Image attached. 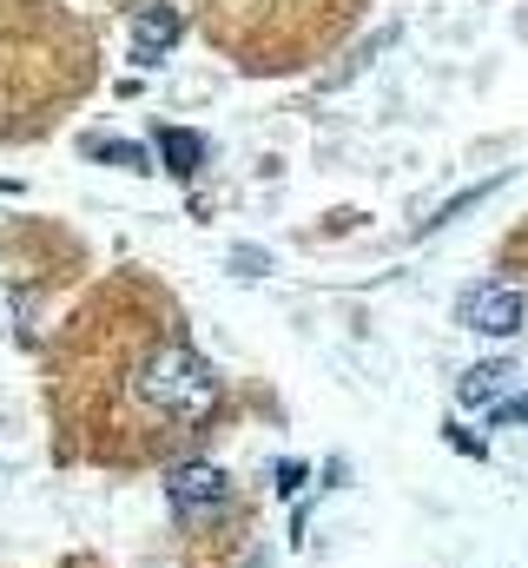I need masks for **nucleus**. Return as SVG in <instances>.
<instances>
[{
  "instance_id": "2",
  "label": "nucleus",
  "mask_w": 528,
  "mask_h": 568,
  "mask_svg": "<svg viewBox=\"0 0 528 568\" xmlns=\"http://www.w3.org/2000/svg\"><path fill=\"white\" fill-rule=\"evenodd\" d=\"M165 503H172L179 523H205V516H219L232 503V476L219 463H179L165 476Z\"/></svg>"
},
{
  "instance_id": "8",
  "label": "nucleus",
  "mask_w": 528,
  "mask_h": 568,
  "mask_svg": "<svg viewBox=\"0 0 528 568\" xmlns=\"http://www.w3.org/2000/svg\"><path fill=\"white\" fill-rule=\"evenodd\" d=\"M297 483H304V463H291V456H284V463H271V489H277V496H291Z\"/></svg>"
},
{
  "instance_id": "3",
  "label": "nucleus",
  "mask_w": 528,
  "mask_h": 568,
  "mask_svg": "<svg viewBox=\"0 0 528 568\" xmlns=\"http://www.w3.org/2000/svg\"><path fill=\"white\" fill-rule=\"evenodd\" d=\"M522 317H528V304H522L516 284H469L456 297V324L476 331V337H516Z\"/></svg>"
},
{
  "instance_id": "9",
  "label": "nucleus",
  "mask_w": 528,
  "mask_h": 568,
  "mask_svg": "<svg viewBox=\"0 0 528 568\" xmlns=\"http://www.w3.org/2000/svg\"><path fill=\"white\" fill-rule=\"evenodd\" d=\"M496 424H502V429L528 424V390H522V397H502V404H496Z\"/></svg>"
},
{
  "instance_id": "5",
  "label": "nucleus",
  "mask_w": 528,
  "mask_h": 568,
  "mask_svg": "<svg viewBox=\"0 0 528 568\" xmlns=\"http://www.w3.org/2000/svg\"><path fill=\"white\" fill-rule=\"evenodd\" d=\"M509 384H516V364H509V357L469 364V371H463V384H456V404H463V410H496V404L509 397Z\"/></svg>"
},
{
  "instance_id": "7",
  "label": "nucleus",
  "mask_w": 528,
  "mask_h": 568,
  "mask_svg": "<svg viewBox=\"0 0 528 568\" xmlns=\"http://www.w3.org/2000/svg\"><path fill=\"white\" fill-rule=\"evenodd\" d=\"M93 159H106V165H120V172H152V152L139 140H87Z\"/></svg>"
},
{
  "instance_id": "4",
  "label": "nucleus",
  "mask_w": 528,
  "mask_h": 568,
  "mask_svg": "<svg viewBox=\"0 0 528 568\" xmlns=\"http://www.w3.org/2000/svg\"><path fill=\"white\" fill-rule=\"evenodd\" d=\"M179 40H185V13H179V7L145 0V7L132 13V60H139V67H159Z\"/></svg>"
},
{
  "instance_id": "10",
  "label": "nucleus",
  "mask_w": 528,
  "mask_h": 568,
  "mask_svg": "<svg viewBox=\"0 0 528 568\" xmlns=\"http://www.w3.org/2000/svg\"><path fill=\"white\" fill-rule=\"evenodd\" d=\"M232 265H238V278H258V272H264V252H252V245H245V252H232Z\"/></svg>"
},
{
  "instance_id": "1",
  "label": "nucleus",
  "mask_w": 528,
  "mask_h": 568,
  "mask_svg": "<svg viewBox=\"0 0 528 568\" xmlns=\"http://www.w3.org/2000/svg\"><path fill=\"white\" fill-rule=\"evenodd\" d=\"M132 397H139L145 410H159V417H199V410L219 404V377H212V364H205L199 351L159 344V351L139 364V377H132Z\"/></svg>"
},
{
  "instance_id": "6",
  "label": "nucleus",
  "mask_w": 528,
  "mask_h": 568,
  "mask_svg": "<svg viewBox=\"0 0 528 568\" xmlns=\"http://www.w3.org/2000/svg\"><path fill=\"white\" fill-rule=\"evenodd\" d=\"M159 159H165L172 179H199V165H205V140H199L192 126H165V133H159Z\"/></svg>"
}]
</instances>
